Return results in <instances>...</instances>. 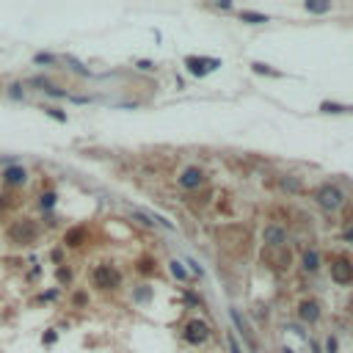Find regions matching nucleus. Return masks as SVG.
Returning a JSON list of instances; mask_svg holds the SVG:
<instances>
[{
    "label": "nucleus",
    "instance_id": "1",
    "mask_svg": "<svg viewBox=\"0 0 353 353\" xmlns=\"http://www.w3.org/2000/svg\"><path fill=\"white\" fill-rule=\"evenodd\" d=\"M119 282H121V276H119V270L113 268V265H99V268L94 270V284L103 287V290L119 287Z\"/></svg>",
    "mask_w": 353,
    "mask_h": 353
},
{
    "label": "nucleus",
    "instance_id": "2",
    "mask_svg": "<svg viewBox=\"0 0 353 353\" xmlns=\"http://www.w3.org/2000/svg\"><path fill=\"white\" fill-rule=\"evenodd\" d=\"M317 205L325 207V210H337L342 205V191L334 185H323L320 191H317Z\"/></svg>",
    "mask_w": 353,
    "mask_h": 353
},
{
    "label": "nucleus",
    "instance_id": "3",
    "mask_svg": "<svg viewBox=\"0 0 353 353\" xmlns=\"http://www.w3.org/2000/svg\"><path fill=\"white\" fill-rule=\"evenodd\" d=\"M218 64L221 61L218 58H196V56H188L185 58V66H188V72H193V74H207V72H213V69H218Z\"/></svg>",
    "mask_w": 353,
    "mask_h": 353
},
{
    "label": "nucleus",
    "instance_id": "4",
    "mask_svg": "<svg viewBox=\"0 0 353 353\" xmlns=\"http://www.w3.org/2000/svg\"><path fill=\"white\" fill-rule=\"evenodd\" d=\"M9 235H11V240H17V243H31L33 235H36V226H33V221H17Z\"/></svg>",
    "mask_w": 353,
    "mask_h": 353
},
{
    "label": "nucleus",
    "instance_id": "5",
    "mask_svg": "<svg viewBox=\"0 0 353 353\" xmlns=\"http://www.w3.org/2000/svg\"><path fill=\"white\" fill-rule=\"evenodd\" d=\"M185 339L191 345L205 342V339H207V323L205 320H191V323L185 325Z\"/></svg>",
    "mask_w": 353,
    "mask_h": 353
},
{
    "label": "nucleus",
    "instance_id": "6",
    "mask_svg": "<svg viewBox=\"0 0 353 353\" xmlns=\"http://www.w3.org/2000/svg\"><path fill=\"white\" fill-rule=\"evenodd\" d=\"M331 276H334V282H339V284H348L353 279V265L348 260H339L334 265V270H331Z\"/></svg>",
    "mask_w": 353,
    "mask_h": 353
},
{
    "label": "nucleus",
    "instance_id": "7",
    "mask_svg": "<svg viewBox=\"0 0 353 353\" xmlns=\"http://www.w3.org/2000/svg\"><path fill=\"white\" fill-rule=\"evenodd\" d=\"M201 182V171L199 168H185V171L180 174V185L182 188H196Z\"/></svg>",
    "mask_w": 353,
    "mask_h": 353
},
{
    "label": "nucleus",
    "instance_id": "8",
    "mask_svg": "<svg viewBox=\"0 0 353 353\" xmlns=\"http://www.w3.org/2000/svg\"><path fill=\"white\" fill-rule=\"evenodd\" d=\"M3 176H6V182H9V185H22V182H25V171L19 166H9Z\"/></svg>",
    "mask_w": 353,
    "mask_h": 353
},
{
    "label": "nucleus",
    "instance_id": "9",
    "mask_svg": "<svg viewBox=\"0 0 353 353\" xmlns=\"http://www.w3.org/2000/svg\"><path fill=\"white\" fill-rule=\"evenodd\" d=\"M265 240H268L270 246H282V243H284V229L268 226V229H265Z\"/></svg>",
    "mask_w": 353,
    "mask_h": 353
},
{
    "label": "nucleus",
    "instance_id": "10",
    "mask_svg": "<svg viewBox=\"0 0 353 353\" xmlns=\"http://www.w3.org/2000/svg\"><path fill=\"white\" fill-rule=\"evenodd\" d=\"M229 315H232V320L237 323V331H240V334L246 337V339H248L251 345H254V337H251V331H248V325H246V320H243V317H240V312H237V309H229Z\"/></svg>",
    "mask_w": 353,
    "mask_h": 353
},
{
    "label": "nucleus",
    "instance_id": "11",
    "mask_svg": "<svg viewBox=\"0 0 353 353\" xmlns=\"http://www.w3.org/2000/svg\"><path fill=\"white\" fill-rule=\"evenodd\" d=\"M317 315H320V309H317V304H312V301L301 304V317H304V320L315 323V320H317Z\"/></svg>",
    "mask_w": 353,
    "mask_h": 353
},
{
    "label": "nucleus",
    "instance_id": "12",
    "mask_svg": "<svg viewBox=\"0 0 353 353\" xmlns=\"http://www.w3.org/2000/svg\"><path fill=\"white\" fill-rule=\"evenodd\" d=\"M317 262H320V257H317L315 251H309V254L304 257V268L307 270H317Z\"/></svg>",
    "mask_w": 353,
    "mask_h": 353
},
{
    "label": "nucleus",
    "instance_id": "13",
    "mask_svg": "<svg viewBox=\"0 0 353 353\" xmlns=\"http://www.w3.org/2000/svg\"><path fill=\"white\" fill-rule=\"evenodd\" d=\"M80 240H83V232H80V229H72L69 235H66V246H80Z\"/></svg>",
    "mask_w": 353,
    "mask_h": 353
},
{
    "label": "nucleus",
    "instance_id": "14",
    "mask_svg": "<svg viewBox=\"0 0 353 353\" xmlns=\"http://www.w3.org/2000/svg\"><path fill=\"white\" fill-rule=\"evenodd\" d=\"M240 17L246 19V22H268L265 14H254V11H240Z\"/></svg>",
    "mask_w": 353,
    "mask_h": 353
},
{
    "label": "nucleus",
    "instance_id": "15",
    "mask_svg": "<svg viewBox=\"0 0 353 353\" xmlns=\"http://www.w3.org/2000/svg\"><path fill=\"white\" fill-rule=\"evenodd\" d=\"M251 69L260 72V74H276V69H268L265 64H260V61H254V64H251Z\"/></svg>",
    "mask_w": 353,
    "mask_h": 353
},
{
    "label": "nucleus",
    "instance_id": "16",
    "mask_svg": "<svg viewBox=\"0 0 353 353\" xmlns=\"http://www.w3.org/2000/svg\"><path fill=\"white\" fill-rule=\"evenodd\" d=\"M307 9H309V11H329L331 6H329V3H307Z\"/></svg>",
    "mask_w": 353,
    "mask_h": 353
},
{
    "label": "nucleus",
    "instance_id": "17",
    "mask_svg": "<svg viewBox=\"0 0 353 353\" xmlns=\"http://www.w3.org/2000/svg\"><path fill=\"white\" fill-rule=\"evenodd\" d=\"M171 273L176 276V279H185V270H182L180 262H171Z\"/></svg>",
    "mask_w": 353,
    "mask_h": 353
},
{
    "label": "nucleus",
    "instance_id": "18",
    "mask_svg": "<svg viewBox=\"0 0 353 353\" xmlns=\"http://www.w3.org/2000/svg\"><path fill=\"white\" fill-rule=\"evenodd\" d=\"M56 205V193H44L42 196V207H53Z\"/></svg>",
    "mask_w": 353,
    "mask_h": 353
},
{
    "label": "nucleus",
    "instance_id": "19",
    "mask_svg": "<svg viewBox=\"0 0 353 353\" xmlns=\"http://www.w3.org/2000/svg\"><path fill=\"white\" fill-rule=\"evenodd\" d=\"M138 270H141V273H152V260H141Z\"/></svg>",
    "mask_w": 353,
    "mask_h": 353
},
{
    "label": "nucleus",
    "instance_id": "20",
    "mask_svg": "<svg viewBox=\"0 0 353 353\" xmlns=\"http://www.w3.org/2000/svg\"><path fill=\"white\" fill-rule=\"evenodd\" d=\"M325 348H329V353H337V339L329 337V342H325Z\"/></svg>",
    "mask_w": 353,
    "mask_h": 353
},
{
    "label": "nucleus",
    "instance_id": "21",
    "mask_svg": "<svg viewBox=\"0 0 353 353\" xmlns=\"http://www.w3.org/2000/svg\"><path fill=\"white\" fill-rule=\"evenodd\" d=\"M229 348H232V353H240V345H237V339L229 334Z\"/></svg>",
    "mask_w": 353,
    "mask_h": 353
},
{
    "label": "nucleus",
    "instance_id": "22",
    "mask_svg": "<svg viewBox=\"0 0 353 353\" xmlns=\"http://www.w3.org/2000/svg\"><path fill=\"white\" fill-rule=\"evenodd\" d=\"M11 94H14V97H22V86H11Z\"/></svg>",
    "mask_w": 353,
    "mask_h": 353
},
{
    "label": "nucleus",
    "instance_id": "23",
    "mask_svg": "<svg viewBox=\"0 0 353 353\" xmlns=\"http://www.w3.org/2000/svg\"><path fill=\"white\" fill-rule=\"evenodd\" d=\"M36 61H39V64H47V61H53V56H44V53H42V56H36Z\"/></svg>",
    "mask_w": 353,
    "mask_h": 353
},
{
    "label": "nucleus",
    "instance_id": "24",
    "mask_svg": "<svg viewBox=\"0 0 353 353\" xmlns=\"http://www.w3.org/2000/svg\"><path fill=\"white\" fill-rule=\"evenodd\" d=\"M345 237H348V240H353V229H348V232H345Z\"/></svg>",
    "mask_w": 353,
    "mask_h": 353
}]
</instances>
